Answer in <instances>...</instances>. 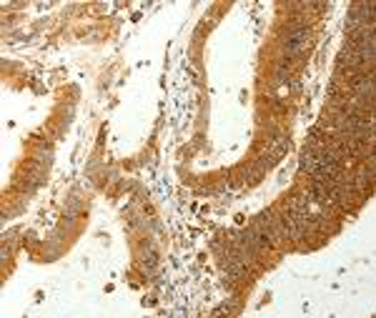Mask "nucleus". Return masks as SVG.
I'll list each match as a JSON object with an SVG mask.
<instances>
[{"instance_id":"nucleus-1","label":"nucleus","mask_w":376,"mask_h":318,"mask_svg":"<svg viewBox=\"0 0 376 318\" xmlns=\"http://www.w3.org/2000/svg\"><path fill=\"white\" fill-rule=\"evenodd\" d=\"M243 170H246V181H249V183H256L258 178L264 176V163H251V166H246Z\"/></svg>"},{"instance_id":"nucleus-2","label":"nucleus","mask_w":376,"mask_h":318,"mask_svg":"<svg viewBox=\"0 0 376 318\" xmlns=\"http://www.w3.org/2000/svg\"><path fill=\"white\" fill-rule=\"evenodd\" d=\"M301 168L303 170H309V173H313L316 168H319V163H316V155L306 148V151H303V155H301Z\"/></svg>"},{"instance_id":"nucleus-3","label":"nucleus","mask_w":376,"mask_h":318,"mask_svg":"<svg viewBox=\"0 0 376 318\" xmlns=\"http://www.w3.org/2000/svg\"><path fill=\"white\" fill-rule=\"evenodd\" d=\"M291 91H294V93H298V91H301V83H298V80H294V83H291Z\"/></svg>"}]
</instances>
